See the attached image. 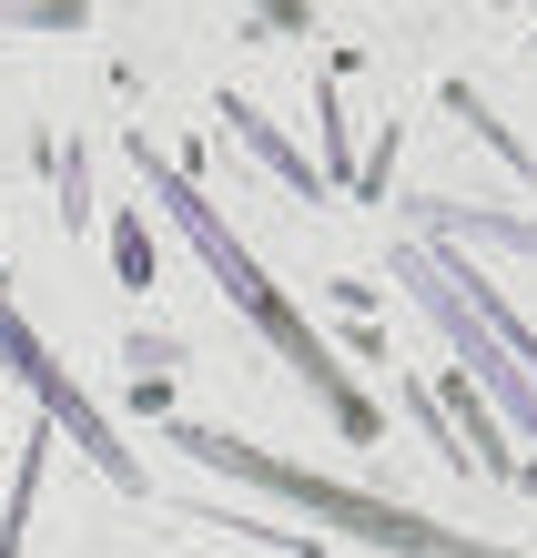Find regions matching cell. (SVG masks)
Segmentation results:
<instances>
[{
  "instance_id": "cell-4",
  "label": "cell",
  "mask_w": 537,
  "mask_h": 558,
  "mask_svg": "<svg viewBox=\"0 0 537 558\" xmlns=\"http://www.w3.org/2000/svg\"><path fill=\"white\" fill-rule=\"evenodd\" d=\"M395 265H406V275L426 284V305H436V315L456 325V345H466V355H477V366H487V386H497V397L517 407V426L537 437V386H527V376L508 366V355H497V345L477 336V325H466V294H456V265H447V254H426V244H406V254H395Z\"/></svg>"
},
{
  "instance_id": "cell-1",
  "label": "cell",
  "mask_w": 537,
  "mask_h": 558,
  "mask_svg": "<svg viewBox=\"0 0 537 558\" xmlns=\"http://www.w3.org/2000/svg\"><path fill=\"white\" fill-rule=\"evenodd\" d=\"M132 173H143V193H152V204H162V214H173L183 234H193V254H204V265H213V284H223L233 305H244V315L264 325V336H274V355H284V366H294V376L315 386L325 407H334V426H345V437H376V407H365L355 386H345V366H334V355H325V336L305 325V305H294V294H284V284L264 275L254 254H244V244L223 234V214H213L204 193H193V183L173 173V162H162V153H143V143H132Z\"/></svg>"
},
{
  "instance_id": "cell-3",
  "label": "cell",
  "mask_w": 537,
  "mask_h": 558,
  "mask_svg": "<svg viewBox=\"0 0 537 558\" xmlns=\"http://www.w3.org/2000/svg\"><path fill=\"white\" fill-rule=\"evenodd\" d=\"M0 366H11V376L30 386V397H41V416H51V426H72V447H91V468H112L122 487H143V468H132V447L112 437L102 416H91V397H82V386L51 366V345H41V336L21 325V305H11V294H0Z\"/></svg>"
},
{
  "instance_id": "cell-5",
  "label": "cell",
  "mask_w": 537,
  "mask_h": 558,
  "mask_svg": "<svg viewBox=\"0 0 537 558\" xmlns=\"http://www.w3.org/2000/svg\"><path fill=\"white\" fill-rule=\"evenodd\" d=\"M112 254H122V275H132V284H152V244H143V223H112Z\"/></svg>"
},
{
  "instance_id": "cell-2",
  "label": "cell",
  "mask_w": 537,
  "mask_h": 558,
  "mask_svg": "<svg viewBox=\"0 0 537 558\" xmlns=\"http://www.w3.org/2000/svg\"><path fill=\"white\" fill-rule=\"evenodd\" d=\"M173 447H193V457H204V468H223V477L274 487V498H294L305 518H325V529H345V538H365V548H395V558H497V548H477L466 529H436V518L395 508V498H365V487L305 477V468H284V457H264V447H244V437H223V426H173Z\"/></svg>"
},
{
  "instance_id": "cell-6",
  "label": "cell",
  "mask_w": 537,
  "mask_h": 558,
  "mask_svg": "<svg viewBox=\"0 0 537 558\" xmlns=\"http://www.w3.org/2000/svg\"><path fill=\"white\" fill-rule=\"evenodd\" d=\"M466 234H497V244H517V254H537V223H517V214H466Z\"/></svg>"
}]
</instances>
